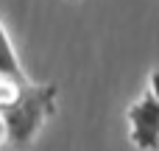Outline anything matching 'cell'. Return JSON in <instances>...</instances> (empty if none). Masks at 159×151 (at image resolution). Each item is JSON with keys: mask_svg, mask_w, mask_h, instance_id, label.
I'll return each instance as SVG.
<instances>
[{"mask_svg": "<svg viewBox=\"0 0 159 151\" xmlns=\"http://www.w3.org/2000/svg\"><path fill=\"white\" fill-rule=\"evenodd\" d=\"M0 78L11 81V84H25V76H22V67H20V56H17L3 22H0Z\"/></svg>", "mask_w": 159, "mask_h": 151, "instance_id": "obj_3", "label": "cell"}, {"mask_svg": "<svg viewBox=\"0 0 159 151\" xmlns=\"http://www.w3.org/2000/svg\"><path fill=\"white\" fill-rule=\"evenodd\" d=\"M129 140L137 151H159V101L145 92L140 95L129 109Z\"/></svg>", "mask_w": 159, "mask_h": 151, "instance_id": "obj_2", "label": "cell"}, {"mask_svg": "<svg viewBox=\"0 0 159 151\" xmlns=\"http://www.w3.org/2000/svg\"><path fill=\"white\" fill-rule=\"evenodd\" d=\"M148 92L159 101V67H154V70H151V76H148Z\"/></svg>", "mask_w": 159, "mask_h": 151, "instance_id": "obj_4", "label": "cell"}, {"mask_svg": "<svg viewBox=\"0 0 159 151\" xmlns=\"http://www.w3.org/2000/svg\"><path fill=\"white\" fill-rule=\"evenodd\" d=\"M56 84H20L17 92L6 104H0L6 140H11L14 146L34 143L42 126L56 115Z\"/></svg>", "mask_w": 159, "mask_h": 151, "instance_id": "obj_1", "label": "cell"}, {"mask_svg": "<svg viewBox=\"0 0 159 151\" xmlns=\"http://www.w3.org/2000/svg\"><path fill=\"white\" fill-rule=\"evenodd\" d=\"M70 3H75V0H70Z\"/></svg>", "mask_w": 159, "mask_h": 151, "instance_id": "obj_6", "label": "cell"}, {"mask_svg": "<svg viewBox=\"0 0 159 151\" xmlns=\"http://www.w3.org/2000/svg\"><path fill=\"white\" fill-rule=\"evenodd\" d=\"M6 143V123H3V118H0V146Z\"/></svg>", "mask_w": 159, "mask_h": 151, "instance_id": "obj_5", "label": "cell"}]
</instances>
